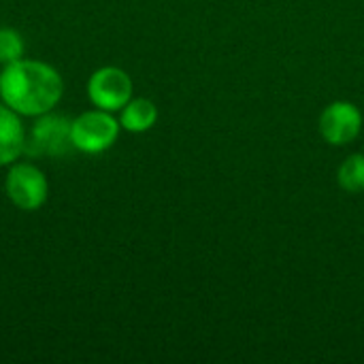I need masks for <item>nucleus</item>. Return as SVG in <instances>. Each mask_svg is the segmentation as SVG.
Here are the masks:
<instances>
[{
    "instance_id": "f257e3e1",
    "label": "nucleus",
    "mask_w": 364,
    "mask_h": 364,
    "mask_svg": "<svg viewBox=\"0 0 364 364\" xmlns=\"http://www.w3.org/2000/svg\"><path fill=\"white\" fill-rule=\"evenodd\" d=\"M60 73L41 60H17L0 73V98L19 115L41 117L62 98Z\"/></svg>"
},
{
    "instance_id": "f03ea898",
    "label": "nucleus",
    "mask_w": 364,
    "mask_h": 364,
    "mask_svg": "<svg viewBox=\"0 0 364 364\" xmlns=\"http://www.w3.org/2000/svg\"><path fill=\"white\" fill-rule=\"evenodd\" d=\"M119 128L122 126L111 111H85L70 122V141L73 147L83 154H102L115 145Z\"/></svg>"
},
{
    "instance_id": "7ed1b4c3",
    "label": "nucleus",
    "mask_w": 364,
    "mask_h": 364,
    "mask_svg": "<svg viewBox=\"0 0 364 364\" xmlns=\"http://www.w3.org/2000/svg\"><path fill=\"white\" fill-rule=\"evenodd\" d=\"M4 190H6L9 200L17 209L36 211L47 203L49 181L38 166H34L30 162H19V164L11 166V171L6 175Z\"/></svg>"
},
{
    "instance_id": "20e7f679",
    "label": "nucleus",
    "mask_w": 364,
    "mask_h": 364,
    "mask_svg": "<svg viewBox=\"0 0 364 364\" xmlns=\"http://www.w3.org/2000/svg\"><path fill=\"white\" fill-rule=\"evenodd\" d=\"M87 96L96 109L111 113L122 111L132 98V79L117 66H102L90 77Z\"/></svg>"
},
{
    "instance_id": "39448f33",
    "label": "nucleus",
    "mask_w": 364,
    "mask_h": 364,
    "mask_svg": "<svg viewBox=\"0 0 364 364\" xmlns=\"http://www.w3.org/2000/svg\"><path fill=\"white\" fill-rule=\"evenodd\" d=\"M68 147H73L70 141V122L60 117V115H51L45 113L41 115V119L32 126L30 136L26 139V149L28 154L41 156H62L68 151Z\"/></svg>"
},
{
    "instance_id": "423d86ee",
    "label": "nucleus",
    "mask_w": 364,
    "mask_h": 364,
    "mask_svg": "<svg viewBox=\"0 0 364 364\" xmlns=\"http://www.w3.org/2000/svg\"><path fill=\"white\" fill-rule=\"evenodd\" d=\"M363 113L356 105L339 100L328 105L320 115V132L331 145H346L360 134Z\"/></svg>"
},
{
    "instance_id": "0eeeda50",
    "label": "nucleus",
    "mask_w": 364,
    "mask_h": 364,
    "mask_svg": "<svg viewBox=\"0 0 364 364\" xmlns=\"http://www.w3.org/2000/svg\"><path fill=\"white\" fill-rule=\"evenodd\" d=\"M26 149V130L11 107H0V166L13 164Z\"/></svg>"
},
{
    "instance_id": "6e6552de",
    "label": "nucleus",
    "mask_w": 364,
    "mask_h": 364,
    "mask_svg": "<svg viewBox=\"0 0 364 364\" xmlns=\"http://www.w3.org/2000/svg\"><path fill=\"white\" fill-rule=\"evenodd\" d=\"M158 119V109L147 98H130L119 113V126L128 132H147Z\"/></svg>"
},
{
    "instance_id": "1a4fd4ad",
    "label": "nucleus",
    "mask_w": 364,
    "mask_h": 364,
    "mask_svg": "<svg viewBox=\"0 0 364 364\" xmlns=\"http://www.w3.org/2000/svg\"><path fill=\"white\" fill-rule=\"evenodd\" d=\"M339 186L350 192V194H358L364 192V154H354L350 156L341 168H339Z\"/></svg>"
},
{
    "instance_id": "9d476101",
    "label": "nucleus",
    "mask_w": 364,
    "mask_h": 364,
    "mask_svg": "<svg viewBox=\"0 0 364 364\" xmlns=\"http://www.w3.org/2000/svg\"><path fill=\"white\" fill-rule=\"evenodd\" d=\"M23 38L13 28H0V64H13L23 58Z\"/></svg>"
}]
</instances>
